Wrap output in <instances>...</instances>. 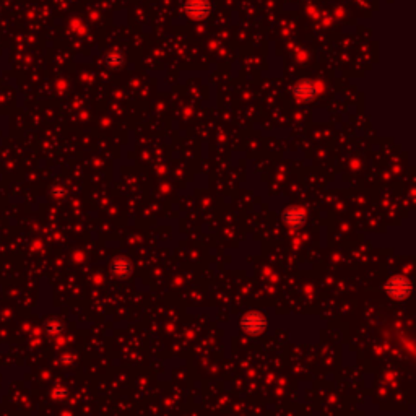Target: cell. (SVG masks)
<instances>
[{
    "label": "cell",
    "instance_id": "cell-1",
    "mask_svg": "<svg viewBox=\"0 0 416 416\" xmlns=\"http://www.w3.org/2000/svg\"><path fill=\"white\" fill-rule=\"evenodd\" d=\"M241 328L247 335H260L267 328V319L260 312H249L241 319Z\"/></svg>",
    "mask_w": 416,
    "mask_h": 416
},
{
    "label": "cell",
    "instance_id": "cell-2",
    "mask_svg": "<svg viewBox=\"0 0 416 416\" xmlns=\"http://www.w3.org/2000/svg\"><path fill=\"white\" fill-rule=\"evenodd\" d=\"M412 291V284L405 277H394L386 284V293L394 299H405Z\"/></svg>",
    "mask_w": 416,
    "mask_h": 416
},
{
    "label": "cell",
    "instance_id": "cell-4",
    "mask_svg": "<svg viewBox=\"0 0 416 416\" xmlns=\"http://www.w3.org/2000/svg\"><path fill=\"white\" fill-rule=\"evenodd\" d=\"M113 272L116 273L117 277H126L127 273L130 272V264L127 262L126 259H117L114 265H113Z\"/></svg>",
    "mask_w": 416,
    "mask_h": 416
},
{
    "label": "cell",
    "instance_id": "cell-3",
    "mask_svg": "<svg viewBox=\"0 0 416 416\" xmlns=\"http://www.w3.org/2000/svg\"><path fill=\"white\" fill-rule=\"evenodd\" d=\"M283 221L291 228H301L306 221V213L301 208H288L283 215Z\"/></svg>",
    "mask_w": 416,
    "mask_h": 416
}]
</instances>
